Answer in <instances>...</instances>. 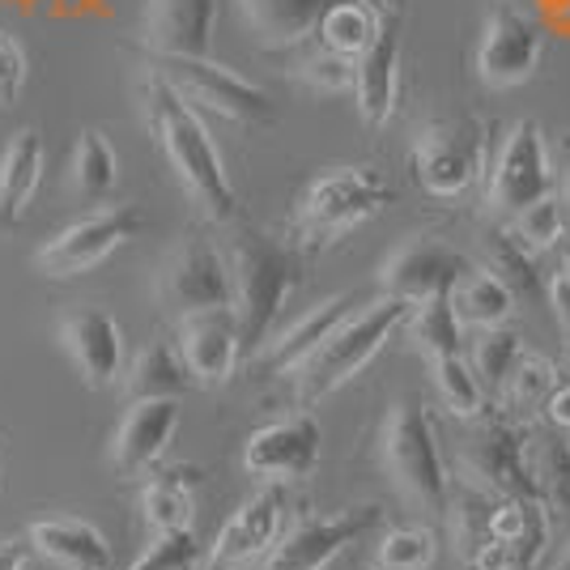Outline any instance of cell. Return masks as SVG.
Returning <instances> with one entry per match:
<instances>
[{
  "label": "cell",
  "instance_id": "obj_1",
  "mask_svg": "<svg viewBox=\"0 0 570 570\" xmlns=\"http://www.w3.org/2000/svg\"><path fill=\"white\" fill-rule=\"evenodd\" d=\"M141 107L149 132L158 137L170 170L179 179V188L191 196V205L209 217V222H217V226L235 222L238 191L230 184V175H226V163H222V154H217V145L209 137L200 111L188 107L184 98L175 95V90H167L149 72H145L141 81Z\"/></svg>",
  "mask_w": 570,
  "mask_h": 570
},
{
  "label": "cell",
  "instance_id": "obj_2",
  "mask_svg": "<svg viewBox=\"0 0 570 570\" xmlns=\"http://www.w3.org/2000/svg\"><path fill=\"white\" fill-rule=\"evenodd\" d=\"M226 261H230V282H235V315L243 328V345L261 354L282 320L289 294L303 282L298 247L282 243L268 230H238L226 243Z\"/></svg>",
  "mask_w": 570,
  "mask_h": 570
},
{
  "label": "cell",
  "instance_id": "obj_3",
  "mask_svg": "<svg viewBox=\"0 0 570 570\" xmlns=\"http://www.w3.org/2000/svg\"><path fill=\"white\" fill-rule=\"evenodd\" d=\"M413 307H417V303L396 298V294H380V298H371V303H357V307L333 328V336L294 371L298 404L311 409V404L328 401V396L341 392L354 375H362V371L371 366V357L380 354L383 345L409 324Z\"/></svg>",
  "mask_w": 570,
  "mask_h": 570
},
{
  "label": "cell",
  "instance_id": "obj_4",
  "mask_svg": "<svg viewBox=\"0 0 570 570\" xmlns=\"http://www.w3.org/2000/svg\"><path fill=\"white\" fill-rule=\"evenodd\" d=\"M380 460L383 473L392 476V485L401 490L409 507H417L430 520H448L452 507V473L439 448L434 422L422 409L417 396L392 401L380 430Z\"/></svg>",
  "mask_w": 570,
  "mask_h": 570
},
{
  "label": "cell",
  "instance_id": "obj_5",
  "mask_svg": "<svg viewBox=\"0 0 570 570\" xmlns=\"http://www.w3.org/2000/svg\"><path fill=\"white\" fill-rule=\"evenodd\" d=\"M392 205V188L375 167H328L315 175L294 209V238L298 247H328L354 226L371 222Z\"/></svg>",
  "mask_w": 570,
  "mask_h": 570
},
{
  "label": "cell",
  "instance_id": "obj_6",
  "mask_svg": "<svg viewBox=\"0 0 570 570\" xmlns=\"http://www.w3.org/2000/svg\"><path fill=\"white\" fill-rule=\"evenodd\" d=\"M145 72L158 77L167 90L184 98L188 107L205 116H222L230 124H268L273 98L256 81L238 77L235 69L217 65L209 56H149Z\"/></svg>",
  "mask_w": 570,
  "mask_h": 570
},
{
  "label": "cell",
  "instance_id": "obj_7",
  "mask_svg": "<svg viewBox=\"0 0 570 570\" xmlns=\"http://www.w3.org/2000/svg\"><path fill=\"white\" fill-rule=\"evenodd\" d=\"M490 170V124L476 116H443L413 141V175L430 196H464Z\"/></svg>",
  "mask_w": 570,
  "mask_h": 570
},
{
  "label": "cell",
  "instance_id": "obj_8",
  "mask_svg": "<svg viewBox=\"0 0 570 570\" xmlns=\"http://www.w3.org/2000/svg\"><path fill=\"white\" fill-rule=\"evenodd\" d=\"M145 230V214L137 205H98L95 214L77 217L60 235H51L35 252V268L51 282H72L95 273L107 256L128 247Z\"/></svg>",
  "mask_w": 570,
  "mask_h": 570
},
{
  "label": "cell",
  "instance_id": "obj_9",
  "mask_svg": "<svg viewBox=\"0 0 570 570\" xmlns=\"http://www.w3.org/2000/svg\"><path fill=\"white\" fill-rule=\"evenodd\" d=\"M455 469L464 485H476L499 499L537 494L528 473V430H515L499 417H473L455 443Z\"/></svg>",
  "mask_w": 570,
  "mask_h": 570
},
{
  "label": "cell",
  "instance_id": "obj_10",
  "mask_svg": "<svg viewBox=\"0 0 570 570\" xmlns=\"http://www.w3.org/2000/svg\"><path fill=\"white\" fill-rule=\"evenodd\" d=\"M549 188H553V167H549L546 132L537 119H515L485 170V205L490 214L515 217L549 196Z\"/></svg>",
  "mask_w": 570,
  "mask_h": 570
},
{
  "label": "cell",
  "instance_id": "obj_11",
  "mask_svg": "<svg viewBox=\"0 0 570 570\" xmlns=\"http://www.w3.org/2000/svg\"><path fill=\"white\" fill-rule=\"evenodd\" d=\"M154 294H158V307L175 320L196 315V311L235 307V282H230L226 252H217L214 243L200 235L175 243L158 268Z\"/></svg>",
  "mask_w": 570,
  "mask_h": 570
},
{
  "label": "cell",
  "instance_id": "obj_12",
  "mask_svg": "<svg viewBox=\"0 0 570 570\" xmlns=\"http://www.w3.org/2000/svg\"><path fill=\"white\" fill-rule=\"evenodd\" d=\"M541 51H546L541 22L515 0H494L476 39V77L494 90L523 86L541 69Z\"/></svg>",
  "mask_w": 570,
  "mask_h": 570
},
{
  "label": "cell",
  "instance_id": "obj_13",
  "mask_svg": "<svg viewBox=\"0 0 570 570\" xmlns=\"http://www.w3.org/2000/svg\"><path fill=\"white\" fill-rule=\"evenodd\" d=\"M380 520L383 511L375 502L345 507V511H333V515H307V520H298L277 537V546L261 558V570H328L333 558H341L357 537H366Z\"/></svg>",
  "mask_w": 570,
  "mask_h": 570
},
{
  "label": "cell",
  "instance_id": "obj_14",
  "mask_svg": "<svg viewBox=\"0 0 570 570\" xmlns=\"http://www.w3.org/2000/svg\"><path fill=\"white\" fill-rule=\"evenodd\" d=\"M320 452H324V430L303 409V413H289V417L252 430L243 448V469L261 476L264 485H285V481H303L315 473Z\"/></svg>",
  "mask_w": 570,
  "mask_h": 570
},
{
  "label": "cell",
  "instance_id": "obj_15",
  "mask_svg": "<svg viewBox=\"0 0 570 570\" xmlns=\"http://www.w3.org/2000/svg\"><path fill=\"white\" fill-rule=\"evenodd\" d=\"M473 264L464 261V252L452 247L448 238L413 235L380 264V289L396 294L409 303H426L439 294H452V285L469 273Z\"/></svg>",
  "mask_w": 570,
  "mask_h": 570
},
{
  "label": "cell",
  "instance_id": "obj_16",
  "mask_svg": "<svg viewBox=\"0 0 570 570\" xmlns=\"http://www.w3.org/2000/svg\"><path fill=\"white\" fill-rule=\"evenodd\" d=\"M175 345H179L191 380L200 387H222V383L235 380L238 357L247 350L235 307L196 311V315L175 320Z\"/></svg>",
  "mask_w": 570,
  "mask_h": 570
},
{
  "label": "cell",
  "instance_id": "obj_17",
  "mask_svg": "<svg viewBox=\"0 0 570 570\" xmlns=\"http://www.w3.org/2000/svg\"><path fill=\"white\" fill-rule=\"evenodd\" d=\"M282 528H285L282 485H264L261 494H252L230 520L222 523L217 541L205 549L200 570H243L247 562H256V558H264L268 549L277 546Z\"/></svg>",
  "mask_w": 570,
  "mask_h": 570
},
{
  "label": "cell",
  "instance_id": "obj_18",
  "mask_svg": "<svg viewBox=\"0 0 570 570\" xmlns=\"http://www.w3.org/2000/svg\"><path fill=\"white\" fill-rule=\"evenodd\" d=\"M56 333L86 387H111L116 380H124V333L102 307L60 311Z\"/></svg>",
  "mask_w": 570,
  "mask_h": 570
},
{
  "label": "cell",
  "instance_id": "obj_19",
  "mask_svg": "<svg viewBox=\"0 0 570 570\" xmlns=\"http://www.w3.org/2000/svg\"><path fill=\"white\" fill-rule=\"evenodd\" d=\"M217 30V0H145L141 48L149 56H209Z\"/></svg>",
  "mask_w": 570,
  "mask_h": 570
},
{
  "label": "cell",
  "instance_id": "obj_20",
  "mask_svg": "<svg viewBox=\"0 0 570 570\" xmlns=\"http://www.w3.org/2000/svg\"><path fill=\"white\" fill-rule=\"evenodd\" d=\"M401 98V13H383L375 43L354 60V102L366 128H383Z\"/></svg>",
  "mask_w": 570,
  "mask_h": 570
},
{
  "label": "cell",
  "instance_id": "obj_21",
  "mask_svg": "<svg viewBox=\"0 0 570 570\" xmlns=\"http://www.w3.org/2000/svg\"><path fill=\"white\" fill-rule=\"evenodd\" d=\"M175 430H179V401H128L111 434V464L124 476L149 473L175 443Z\"/></svg>",
  "mask_w": 570,
  "mask_h": 570
},
{
  "label": "cell",
  "instance_id": "obj_22",
  "mask_svg": "<svg viewBox=\"0 0 570 570\" xmlns=\"http://www.w3.org/2000/svg\"><path fill=\"white\" fill-rule=\"evenodd\" d=\"M528 473L546 507L553 541L570 546V443L553 430H528Z\"/></svg>",
  "mask_w": 570,
  "mask_h": 570
},
{
  "label": "cell",
  "instance_id": "obj_23",
  "mask_svg": "<svg viewBox=\"0 0 570 570\" xmlns=\"http://www.w3.org/2000/svg\"><path fill=\"white\" fill-rule=\"evenodd\" d=\"M354 307H357L354 294H333V298H324V303L307 307L289 328L268 336V345L261 350L264 366H268L273 375H294V371H298V366H303V362L333 336V328Z\"/></svg>",
  "mask_w": 570,
  "mask_h": 570
},
{
  "label": "cell",
  "instance_id": "obj_24",
  "mask_svg": "<svg viewBox=\"0 0 570 570\" xmlns=\"http://www.w3.org/2000/svg\"><path fill=\"white\" fill-rule=\"evenodd\" d=\"M26 541L60 570H111V541L90 520H72V515L35 520L26 528Z\"/></svg>",
  "mask_w": 570,
  "mask_h": 570
},
{
  "label": "cell",
  "instance_id": "obj_25",
  "mask_svg": "<svg viewBox=\"0 0 570 570\" xmlns=\"http://www.w3.org/2000/svg\"><path fill=\"white\" fill-rule=\"evenodd\" d=\"M238 18L252 30V39L261 48H298L311 35H320L324 13L336 0H235Z\"/></svg>",
  "mask_w": 570,
  "mask_h": 570
},
{
  "label": "cell",
  "instance_id": "obj_26",
  "mask_svg": "<svg viewBox=\"0 0 570 570\" xmlns=\"http://www.w3.org/2000/svg\"><path fill=\"white\" fill-rule=\"evenodd\" d=\"M43 137L39 128H18L0 154V230L18 226L43 184Z\"/></svg>",
  "mask_w": 570,
  "mask_h": 570
},
{
  "label": "cell",
  "instance_id": "obj_27",
  "mask_svg": "<svg viewBox=\"0 0 570 570\" xmlns=\"http://www.w3.org/2000/svg\"><path fill=\"white\" fill-rule=\"evenodd\" d=\"M119 383H124V396L128 401H175L196 380H191L179 345L158 336V341H149V345L137 350V357L124 366V380Z\"/></svg>",
  "mask_w": 570,
  "mask_h": 570
},
{
  "label": "cell",
  "instance_id": "obj_28",
  "mask_svg": "<svg viewBox=\"0 0 570 570\" xmlns=\"http://www.w3.org/2000/svg\"><path fill=\"white\" fill-rule=\"evenodd\" d=\"M196 485H200V469L196 464H170L163 473H154L141 490V515L154 532H170V528H191L196 515Z\"/></svg>",
  "mask_w": 570,
  "mask_h": 570
},
{
  "label": "cell",
  "instance_id": "obj_29",
  "mask_svg": "<svg viewBox=\"0 0 570 570\" xmlns=\"http://www.w3.org/2000/svg\"><path fill=\"white\" fill-rule=\"evenodd\" d=\"M69 184L86 205H111V196L119 191V154L102 128H86L77 137Z\"/></svg>",
  "mask_w": 570,
  "mask_h": 570
},
{
  "label": "cell",
  "instance_id": "obj_30",
  "mask_svg": "<svg viewBox=\"0 0 570 570\" xmlns=\"http://www.w3.org/2000/svg\"><path fill=\"white\" fill-rule=\"evenodd\" d=\"M448 298H452L455 315L464 320V328H499V324H507V315L515 311V294H511L485 264H473V268L452 285Z\"/></svg>",
  "mask_w": 570,
  "mask_h": 570
},
{
  "label": "cell",
  "instance_id": "obj_31",
  "mask_svg": "<svg viewBox=\"0 0 570 570\" xmlns=\"http://www.w3.org/2000/svg\"><path fill=\"white\" fill-rule=\"evenodd\" d=\"M383 13L387 9H375L371 0H336L333 9L324 13V22H320V43L328 51H341V56L357 60L362 51L375 43Z\"/></svg>",
  "mask_w": 570,
  "mask_h": 570
},
{
  "label": "cell",
  "instance_id": "obj_32",
  "mask_svg": "<svg viewBox=\"0 0 570 570\" xmlns=\"http://www.w3.org/2000/svg\"><path fill=\"white\" fill-rule=\"evenodd\" d=\"M404 333H409V341L426 354V362L448 357V354H464V320L455 315L448 294L417 303L413 315H409V324H404Z\"/></svg>",
  "mask_w": 570,
  "mask_h": 570
},
{
  "label": "cell",
  "instance_id": "obj_33",
  "mask_svg": "<svg viewBox=\"0 0 570 570\" xmlns=\"http://www.w3.org/2000/svg\"><path fill=\"white\" fill-rule=\"evenodd\" d=\"M430 375H434V387H439V401L443 409L460 417V422H473L485 413V383L476 375L473 357L464 354H448L430 362Z\"/></svg>",
  "mask_w": 570,
  "mask_h": 570
},
{
  "label": "cell",
  "instance_id": "obj_34",
  "mask_svg": "<svg viewBox=\"0 0 570 570\" xmlns=\"http://www.w3.org/2000/svg\"><path fill=\"white\" fill-rule=\"evenodd\" d=\"M481 264L499 277L515 298H528V294H537V252L523 243L511 226L507 230H494V235L481 243Z\"/></svg>",
  "mask_w": 570,
  "mask_h": 570
},
{
  "label": "cell",
  "instance_id": "obj_35",
  "mask_svg": "<svg viewBox=\"0 0 570 570\" xmlns=\"http://www.w3.org/2000/svg\"><path fill=\"white\" fill-rule=\"evenodd\" d=\"M494 507H499V494H485V490H476V485H464V481H460V490H452L448 523H452V541L464 562H469L485 541H494Z\"/></svg>",
  "mask_w": 570,
  "mask_h": 570
},
{
  "label": "cell",
  "instance_id": "obj_36",
  "mask_svg": "<svg viewBox=\"0 0 570 570\" xmlns=\"http://www.w3.org/2000/svg\"><path fill=\"white\" fill-rule=\"evenodd\" d=\"M523 354H528V350H523V336L515 333V328L499 324V328H481V336H476V345H473V366L485 387L502 392L507 380L515 375V366L523 362Z\"/></svg>",
  "mask_w": 570,
  "mask_h": 570
},
{
  "label": "cell",
  "instance_id": "obj_37",
  "mask_svg": "<svg viewBox=\"0 0 570 570\" xmlns=\"http://www.w3.org/2000/svg\"><path fill=\"white\" fill-rule=\"evenodd\" d=\"M375 558H380L383 570H430L439 562V537L426 523L392 528V532H383Z\"/></svg>",
  "mask_w": 570,
  "mask_h": 570
},
{
  "label": "cell",
  "instance_id": "obj_38",
  "mask_svg": "<svg viewBox=\"0 0 570 570\" xmlns=\"http://www.w3.org/2000/svg\"><path fill=\"white\" fill-rule=\"evenodd\" d=\"M200 562H205V546L196 541V532L170 528V532H154V541L128 570H200Z\"/></svg>",
  "mask_w": 570,
  "mask_h": 570
},
{
  "label": "cell",
  "instance_id": "obj_39",
  "mask_svg": "<svg viewBox=\"0 0 570 570\" xmlns=\"http://www.w3.org/2000/svg\"><path fill=\"white\" fill-rule=\"evenodd\" d=\"M502 392L515 409H541L558 392V366L541 354H523V362L515 366V375L507 380Z\"/></svg>",
  "mask_w": 570,
  "mask_h": 570
},
{
  "label": "cell",
  "instance_id": "obj_40",
  "mask_svg": "<svg viewBox=\"0 0 570 570\" xmlns=\"http://www.w3.org/2000/svg\"><path fill=\"white\" fill-rule=\"evenodd\" d=\"M511 230L541 256V252H549V247H558L562 238H567V217H562V205H558V196L549 191V196H541L537 205H528L523 214L511 217Z\"/></svg>",
  "mask_w": 570,
  "mask_h": 570
},
{
  "label": "cell",
  "instance_id": "obj_41",
  "mask_svg": "<svg viewBox=\"0 0 570 570\" xmlns=\"http://www.w3.org/2000/svg\"><path fill=\"white\" fill-rule=\"evenodd\" d=\"M294 77L311 86L315 95H341V90H354V60L341 56V51H328L324 43L315 51H307L298 65H294Z\"/></svg>",
  "mask_w": 570,
  "mask_h": 570
},
{
  "label": "cell",
  "instance_id": "obj_42",
  "mask_svg": "<svg viewBox=\"0 0 570 570\" xmlns=\"http://www.w3.org/2000/svg\"><path fill=\"white\" fill-rule=\"evenodd\" d=\"M26 77H30L26 48L9 35V30H0V107H13V102H18Z\"/></svg>",
  "mask_w": 570,
  "mask_h": 570
},
{
  "label": "cell",
  "instance_id": "obj_43",
  "mask_svg": "<svg viewBox=\"0 0 570 570\" xmlns=\"http://www.w3.org/2000/svg\"><path fill=\"white\" fill-rule=\"evenodd\" d=\"M469 570H528V562H523V553L515 546H507V541H485V546L469 558Z\"/></svg>",
  "mask_w": 570,
  "mask_h": 570
},
{
  "label": "cell",
  "instance_id": "obj_44",
  "mask_svg": "<svg viewBox=\"0 0 570 570\" xmlns=\"http://www.w3.org/2000/svg\"><path fill=\"white\" fill-rule=\"evenodd\" d=\"M549 303H553V315H558V328L570 341V268H558L549 277Z\"/></svg>",
  "mask_w": 570,
  "mask_h": 570
},
{
  "label": "cell",
  "instance_id": "obj_45",
  "mask_svg": "<svg viewBox=\"0 0 570 570\" xmlns=\"http://www.w3.org/2000/svg\"><path fill=\"white\" fill-rule=\"evenodd\" d=\"M549 409V422L558 430H570V380L558 383V392H553V401L546 404Z\"/></svg>",
  "mask_w": 570,
  "mask_h": 570
},
{
  "label": "cell",
  "instance_id": "obj_46",
  "mask_svg": "<svg viewBox=\"0 0 570 570\" xmlns=\"http://www.w3.org/2000/svg\"><path fill=\"white\" fill-rule=\"evenodd\" d=\"M30 541H0V570H26Z\"/></svg>",
  "mask_w": 570,
  "mask_h": 570
},
{
  "label": "cell",
  "instance_id": "obj_47",
  "mask_svg": "<svg viewBox=\"0 0 570 570\" xmlns=\"http://www.w3.org/2000/svg\"><path fill=\"white\" fill-rule=\"evenodd\" d=\"M558 205H562V217H567V243H570V167L558 184Z\"/></svg>",
  "mask_w": 570,
  "mask_h": 570
},
{
  "label": "cell",
  "instance_id": "obj_48",
  "mask_svg": "<svg viewBox=\"0 0 570 570\" xmlns=\"http://www.w3.org/2000/svg\"><path fill=\"white\" fill-rule=\"evenodd\" d=\"M546 13L558 22H570V0H546Z\"/></svg>",
  "mask_w": 570,
  "mask_h": 570
},
{
  "label": "cell",
  "instance_id": "obj_49",
  "mask_svg": "<svg viewBox=\"0 0 570 570\" xmlns=\"http://www.w3.org/2000/svg\"><path fill=\"white\" fill-rule=\"evenodd\" d=\"M553 570H570V546L558 553V567H553Z\"/></svg>",
  "mask_w": 570,
  "mask_h": 570
},
{
  "label": "cell",
  "instance_id": "obj_50",
  "mask_svg": "<svg viewBox=\"0 0 570 570\" xmlns=\"http://www.w3.org/2000/svg\"><path fill=\"white\" fill-rule=\"evenodd\" d=\"M404 0H380V9H387V13H401Z\"/></svg>",
  "mask_w": 570,
  "mask_h": 570
}]
</instances>
